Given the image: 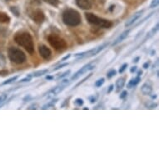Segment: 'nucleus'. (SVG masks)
<instances>
[{
    "label": "nucleus",
    "instance_id": "f257e3e1",
    "mask_svg": "<svg viewBox=\"0 0 159 159\" xmlns=\"http://www.w3.org/2000/svg\"><path fill=\"white\" fill-rule=\"evenodd\" d=\"M14 41L17 44L24 48V49L29 54L34 52V43L31 34L26 31H20L17 33L14 36Z\"/></svg>",
    "mask_w": 159,
    "mask_h": 159
},
{
    "label": "nucleus",
    "instance_id": "f03ea898",
    "mask_svg": "<svg viewBox=\"0 0 159 159\" xmlns=\"http://www.w3.org/2000/svg\"><path fill=\"white\" fill-rule=\"evenodd\" d=\"M63 21L67 26H78L82 22L81 15L75 9L67 8L63 13Z\"/></svg>",
    "mask_w": 159,
    "mask_h": 159
},
{
    "label": "nucleus",
    "instance_id": "7ed1b4c3",
    "mask_svg": "<svg viewBox=\"0 0 159 159\" xmlns=\"http://www.w3.org/2000/svg\"><path fill=\"white\" fill-rule=\"evenodd\" d=\"M85 18H86L87 21L89 22V24H93V25H96V26L102 28V29H110L113 25V24L109 20L98 17V16L92 13H85Z\"/></svg>",
    "mask_w": 159,
    "mask_h": 159
},
{
    "label": "nucleus",
    "instance_id": "20e7f679",
    "mask_svg": "<svg viewBox=\"0 0 159 159\" xmlns=\"http://www.w3.org/2000/svg\"><path fill=\"white\" fill-rule=\"evenodd\" d=\"M8 56L11 62H13L16 64H22L27 59L25 53L21 49L15 47H10L8 48Z\"/></svg>",
    "mask_w": 159,
    "mask_h": 159
},
{
    "label": "nucleus",
    "instance_id": "39448f33",
    "mask_svg": "<svg viewBox=\"0 0 159 159\" xmlns=\"http://www.w3.org/2000/svg\"><path fill=\"white\" fill-rule=\"evenodd\" d=\"M48 41L52 48H53L57 52H63L68 48V44L65 40L56 34H50L48 37Z\"/></svg>",
    "mask_w": 159,
    "mask_h": 159
},
{
    "label": "nucleus",
    "instance_id": "423d86ee",
    "mask_svg": "<svg viewBox=\"0 0 159 159\" xmlns=\"http://www.w3.org/2000/svg\"><path fill=\"white\" fill-rule=\"evenodd\" d=\"M29 16L32 20L38 24H41L45 20V14L40 8H34L29 12Z\"/></svg>",
    "mask_w": 159,
    "mask_h": 159
},
{
    "label": "nucleus",
    "instance_id": "0eeeda50",
    "mask_svg": "<svg viewBox=\"0 0 159 159\" xmlns=\"http://www.w3.org/2000/svg\"><path fill=\"white\" fill-rule=\"evenodd\" d=\"M39 52L40 56L44 58V59H48L51 57L52 52L44 44H39Z\"/></svg>",
    "mask_w": 159,
    "mask_h": 159
},
{
    "label": "nucleus",
    "instance_id": "6e6552de",
    "mask_svg": "<svg viewBox=\"0 0 159 159\" xmlns=\"http://www.w3.org/2000/svg\"><path fill=\"white\" fill-rule=\"evenodd\" d=\"M94 68H95V66L92 65L91 63H88V64H86L85 66H84L80 70H78V72L72 77V80H75V79H77V78H78V77H80L81 75H83L84 73H88L89 71L93 69Z\"/></svg>",
    "mask_w": 159,
    "mask_h": 159
},
{
    "label": "nucleus",
    "instance_id": "1a4fd4ad",
    "mask_svg": "<svg viewBox=\"0 0 159 159\" xmlns=\"http://www.w3.org/2000/svg\"><path fill=\"white\" fill-rule=\"evenodd\" d=\"M143 10L142 11H139V12H138V13H134L132 17H131L129 19H128V21L126 22L125 23V27H129L131 26L132 24H133L134 23H135L137 20H138V18H140L142 17V15H143Z\"/></svg>",
    "mask_w": 159,
    "mask_h": 159
},
{
    "label": "nucleus",
    "instance_id": "9d476101",
    "mask_svg": "<svg viewBox=\"0 0 159 159\" xmlns=\"http://www.w3.org/2000/svg\"><path fill=\"white\" fill-rule=\"evenodd\" d=\"M77 5L83 9H90L92 8V3L90 0H76Z\"/></svg>",
    "mask_w": 159,
    "mask_h": 159
},
{
    "label": "nucleus",
    "instance_id": "9b49d317",
    "mask_svg": "<svg viewBox=\"0 0 159 159\" xmlns=\"http://www.w3.org/2000/svg\"><path fill=\"white\" fill-rule=\"evenodd\" d=\"M129 33H130V30H126V31H124L122 34H120L119 36L117 37V39H116V40H115L114 42L112 43V46H115V45L118 44L119 43L123 42V40L127 38V37L128 36V34H129Z\"/></svg>",
    "mask_w": 159,
    "mask_h": 159
},
{
    "label": "nucleus",
    "instance_id": "f8f14e48",
    "mask_svg": "<svg viewBox=\"0 0 159 159\" xmlns=\"http://www.w3.org/2000/svg\"><path fill=\"white\" fill-rule=\"evenodd\" d=\"M141 92L143 95H150L152 92V87L149 84L146 83V84H143V86L141 87Z\"/></svg>",
    "mask_w": 159,
    "mask_h": 159
},
{
    "label": "nucleus",
    "instance_id": "ddd939ff",
    "mask_svg": "<svg viewBox=\"0 0 159 159\" xmlns=\"http://www.w3.org/2000/svg\"><path fill=\"white\" fill-rule=\"evenodd\" d=\"M125 84V78H119L116 82V91L119 92L121 89H123Z\"/></svg>",
    "mask_w": 159,
    "mask_h": 159
},
{
    "label": "nucleus",
    "instance_id": "4468645a",
    "mask_svg": "<svg viewBox=\"0 0 159 159\" xmlns=\"http://www.w3.org/2000/svg\"><path fill=\"white\" fill-rule=\"evenodd\" d=\"M140 81H141V78H140V77H139V76H138V77H136V78H133V79H131L130 81H129V83L128 84V89H132L133 87L136 86V85H138Z\"/></svg>",
    "mask_w": 159,
    "mask_h": 159
},
{
    "label": "nucleus",
    "instance_id": "2eb2a0df",
    "mask_svg": "<svg viewBox=\"0 0 159 159\" xmlns=\"http://www.w3.org/2000/svg\"><path fill=\"white\" fill-rule=\"evenodd\" d=\"M48 73V69H43V70H39L34 72V73L32 74H29V77H34V78H38V77H40V76H43L46 74V73Z\"/></svg>",
    "mask_w": 159,
    "mask_h": 159
},
{
    "label": "nucleus",
    "instance_id": "dca6fc26",
    "mask_svg": "<svg viewBox=\"0 0 159 159\" xmlns=\"http://www.w3.org/2000/svg\"><path fill=\"white\" fill-rule=\"evenodd\" d=\"M10 22V17L6 13L0 12V23H9Z\"/></svg>",
    "mask_w": 159,
    "mask_h": 159
},
{
    "label": "nucleus",
    "instance_id": "f3484780",
    "mask_svg": "<svg viewBox=\"0 0 159 159\" xmlns=\"http://www.w3.org/2000/svg\"><path fill=\"white\" fill-rule=\"evenodd\" d=\"M65 87H66V85H63V84H60L59 86L55 87L54 89H52V91H51V93H52V94H53V95H56V94L60 93L61 92L63 91V89H65Z\"/></svg>",
    "mask_w": 159,
    "mask_h": 159
},
{
    "label": "nucleus",
    "instance_id": "a211bd4d",
    "mask_svg": "<svg viewBox=\"0 0 159 159\" xmlns=\"http://www.w3.org/2000/svg\"><path fill=\"white\" fill-rule=\"evenodd\" d=\"M43 1H44L45 3H48L50 5L54 6V7H57L59 4V0H43Z\"/></svg>",
    "mask_w": 159,
    "mask_h": 159
},
{
    "label": "nucleus",
    "instance_id": "6ab92c4d",
    "mask_svg": "<svg viewBox=\"0 0 159 159\" xmlns=\"http://www.w3.org/2000/svg\"><path fill=\"white\" fill-rule=\"evenodd\" d=\"M11 12L16 16V17H19L20 16V12H19V9H18V7H10Z\"/></svg>",
    "mask_w": 159,
    "mask_h": 159
},
{
    "label": "nucleus",
    "instance_id": "aec40b11",
    "mask_svg": "<svg viewBox=\"0 0 159 159\" xmlns=\"http://www.w3.org/2000/svg\"><path fill=\"white\" fill-rule=\"evenodd\" d=\"M18 76H14V77H12V78H8V79H7V80H6V81H4L3 83V85H6V84H11V83H13V81H16V80H17V78H18Z\"/></svg>",
    "mask_w": 159,
    "mask_h": 159
},
{
    "label": "nucleus",
    "instance_id": "412c9836",
    "mask_svg": "<svg viewBox=\"0 0 159 159\" xmlns=\"http://www.w3.org/2000/svg\"><path fill=\"white\" fill-rule=\"evenodd\" d=\"M104 82H105V79L103 78H99L98 80H97L96 83H95V87H97V88H100V87L103 85Z\"/></svg>",
    "mask_w": 159,
    "mask_h": 159
},
{
    "label": "nucleus",
    "instance_id": "4be33fe9",
    "mask_svg": "<svg viewBox=\"0 0 159 159\" xmlns=\"http://www.w3.org/2000/svg\"><path fill=\"white\" fill-rule=\"evenodd\" d=\"M7 98H8L7 94H2V95H0V107L3 104V102H5Z\"/></svg>",
    "mask_w": 159,
    "mask_h": 159
},
{
    "label": "nucleus",
    "instance_id": "5701e85b",
    "mask_svg": "<svg viewBox=\"0 0 159 159\" xmlns=\"http://www.w3.org/2000/svg\"><path fill=\"white\" fill-rule=\"evenodd\" d=\"M116 73H117L116 70H114V69H112V70H110L109 72H107V78H112L113 76L116 75Z\"/></svg>",
    "mask_w": 159,
    "mask_h": 159
},
{
    "label": "nucleus",
    "instance_id": "b1692460",
    "mask_svg": "<svg viewBox=\"0 0 159 159\" xmlns=\"http://www.w3.org/2000/svg\"><path fill=\"white\" fill-rule=\"evenodd\" d=\"M74 103H75V105H77L78 107H81L82 105L84 104V100L82 98H77L74 101Z\"/></svg>",
    "mask_w": 159,
    "mask_h": 159
},
{
    "label": "nucleus",
    "instance_id": "393cba45",
    "mask_svg": "<svg viewBox=\"0 0 159 159\" xmlns=\"http://www.w3.org/2000/svg\"><path fill=\"white\" fill-rule=\"evenodd\" d=\"M158 3H159V0H152L151 3V5H150V8H156V7H157V5H158Z\"/></svg>",
    "mask_w": 159,
    "mask_h": 159
},
{
    "label": "nucleus",
    "instance_id": "a878e982",
    "mask_svg": "<svg viewBox=\"0 0 159 159\" xmlns=\"http://www.w3.org/2000/svg\"><path fill=\"white\" fill-rule=\"evenodd\" d=\"M29 2L33 5H39L41 3V0H29Z\"/></svg>",
    "mask_w": 159,
    "mask_h": 159
},
{
    "label": "nucleus",
    "instance_id": "bb28decb",
    "mask_svg": "<svg viewBox=\"0 0 159 159\" xmlns=\"http://www.w3.org/2000/svg\"><path fill=\"white\" fill-rule=\"evenodd\" d=\"M127 68H128V63H123V65L121 66L120 69H119V73H123Z\"/></svg>",
    "mask_w": 159,
    "mask_h": 159
},
{
    "label": "nucleus",
    "instance_id": "cd10ccee",
    "mask_svg": "<svg viewBox=\"0 0 159 159\" xmlns=\"http://www.w3.org/2000/svg\"><path fill=\"white\" fill-rule=\"evenodd\" d=\"M68 65V63H62L61 65L57 66V68H55L54 69H53V71H57L58 70V69H61V68H63V67H66V66Z\"/></svg>",
    "mask_w": 159,
    "mask_h": 159
},
{
    "label": "nucleus",
    "instance_id": "c85d7f7f",
    "mask_svg": "<svg viewBox=\"0 0 159 159\" xmlns=\"http://www.w3.org/2000/svg\"><path fill=\"white\" fill-rule=\"evenodd\" d=\"M70 72H71L70 70L66 71L65 73H63V74H62V75H59V76H58V77H57V79H60V78H64V77H65V76H68V74H69V73H70Z\"/></svg>",
    "mask_w": 159,
    "mask_h": 159
},
{
    "label": "nucleus",
    "instance_id": "c756f323",
    "mask_svg": "<svg viewBox=\"0 0 159 159\" xmlns=\"http://www.w3.org/2000/svg\"><path fill=\"white\" fill-rule=\"evenodd\" d=\"M29 81H31V77L27 76V78H23V79H21L20 81H18V82H19V83H25V82H29Z\"/></svg>",
    "mask_w": 159,
    "mask_h": 159
},
{
    "label": "nucleus",
    "instance_id": "7c9ffc66",
    "mask_svg": "<svg viewBox=\"0 0 159 159\" xmlns=\"http://www.w3.org/2000/svg\"><path fill=\"white\" fill-rule=\"evenodd\" d=\"M91 76H92V73H90V74H89V75L88 76V77H86V78H84V79H83V80H82L81 82H79V83H78V84H77V85H76V87H78V86H79V85H80V84H83V83H84V82H85V80H87V79H89V78H90Z\"/></svg>",
    "mask_w": 159,
    "mask_h": 159
},
{
    "label": "nucleus",
    "instance_id": "2f4dec72",
    "mask_svg": "<svg viewBox=\"0 0 159 159\" xmlns=\"http://www.w3.org/2000/svg\"><path fill=\"white\" fill-rule=\"evenodd\" d=\"M128 96V92L127 91H123L122 93H121L120 95V98L121 99H123V98H125L126 97Z\"/></svg>",
    "mask_w": 159,
    "mask_h": 159
},
{
    "label": "nucleus",
    "instance_id": "473e14b6",
    "mask_svg": "<svg viewBox=\"0 0 159 159\" xmlns=\"http://www.w3.org/2000/svg\"><path fill=\"white\" fill-rule=\"evenodd\" d=\"M7 74H8V72L7 70H3V71H1V72H0V75L6 76Z\"/></svg>",
    "mask_w": 159,
    "mask_h": 159
},
{
    "label": "nucleus",
    "instance_id": "72a5a7b5",
    "mask_svg": "<svg viewBox=\"0 0 159 159\" xmlns=\"http://www.w3.org/2000/svg\"><path fill=\"white\" fill-rule=\"evenodd\" d=\"M136 71H137V67H136V66H133V67H132V68H131L130 72H131V73H135Z\"/></svg>",
    "mask_w": 159,
    "mask_h": 159
},
{
    "label": "nucleus",
    "instance_id": "f704fd0d",
    "mask_svg": "<svg viewBox=\"0 0 159 159\" xmlns=\"http://www.w3.org/2000/svg\"><path fill=\"white\" fill-rule=\"evenodd\" d=\"M71 57V54L70 53H69V54H68V55H66L65 57H63V59H62V62H63V61H65V60H67V59H68V58H69V57Z\"/></svg>",
    "mask_w": 159,
    "mask_h": 159
},
{
    "label": "nucleus",
    "instance_id": "c9c22d12",
    "mask_svg": "<svg viewBox=\"0 0 159 159\" xmlns=\"http://www.w3.org/2000/svg\"><path fill=\"white\" fill-rule=\"evenodd\" d=\"M113 89H114V86H113V85H111V86L109 87L108 90H107V93H110L113 90Z\"/></svg>",
    "mask_w": 159,
    "mask_h": 159
},
{
    "label": "nucleus",
    "instance_id": "e433bc0d",
    "mask_svg": "<svg viewBox=\"0 0 159 159\" xmlns=\"http://www.w3.org/2000/svg\"><path fill=\"white\" fill-rule=\"evenodd\" d=\"M148 67H149V63H143V68H145V69H147Z\"/></svg>",
    "mask_w": 159,
    "mask_h": 159
},
{
    "label": "nucleus",
    "instance_id": "4c0bfd02",
    "mask_svg": "<svg viewBox=\"0 0 159 159\" xmlns=\"http://www.w3.org/2000/svg\"><path fill=\"white\" fill-rule=\"evenodd\" d=\"M89 99H90V102H91V103H93V102H95V101H96V98H95L94 97H93V98H89Z\"/></svg>",
    "mask_w": 159,
    "mask_h": 159
},
{
    "label": "nucleus",
    "instance_id": "58836bf2",
    "mask_svg": "<svg viewBox=\"0 0 159 159\" xmlns=\"http://www.w3.org/2000/svg\"><path fill=\"white\" fill-rule=\"evenodd\" d=\"M139 59H140V57H135L134 59H133V63H138Z\"/></svg>",
    "mask_w": 159,
    "mask_h": 159
},
{
    "label": "nucleus",
    "instance_id": "ea45409f",
    "mask_svg": "<svg viewBox=\"0 0 159 159\" xmlns=\"http://www.w3.org/2000/svg\"><path fill=\"white\" fill-rule=\"evenodd\" d=\"M30 98H31V97L29 96H29H26L24 98V102H27V100H29Z\"/></svg>",
    "mask_w": 159,
    "mask_h": 159
},
{
    "label": "nucleus",
    "instance_id": "a19ab883",
    "mask_svg": "<svg viewBox=\"0 0 159 159\" xmlns=\"http://www.w3.org/2000/svg\"><path fill=\"white\" fill-rule=\"evenodd\" d=\"M46 79H47V80H52V79H53V77H52V76H47V77H46Z\"/></svg>",
    "mask_w": 159,
    "mask_h": 159
},
{
    "label": "nucleus",
    "instance_id": "79ce46f5",
    "mask_svg": "<svg viewBox=\"0 0 159 159\" xmlns=\"http://www.w3.org/2000/svg\"><path fill=\"white\" fill-rule=\"evenodd\" d=\"M142 74H143V71H138V76H139V77H140V76L142 75Z\"/></svg>",
    "mask_w": 159,
    "mask_h": 159
},
{
    "label": "nucleus",
    "instance_id": "37998d69",
    "mask_svg": "<svg viewBox=\"0 0 159 159\" xmlns=\"http://www.w3.org/2000/svg\"><path fill=\"white\" fill-rule=\"evenodd\" d=\"M113 8H114V6L113 5H112L111 7H110V8H109L110 12H112V10H113Z\"/></svg>",
    "mask_w": 159,
    "mask_h": 159
},
{
    "label": "nucleus",
    "instance_id": "c03bdc74",
    "mask_svg": "<svg viewBox=\"0 0 159 159\" xmlns=\"http://www.w3.org/2000/svg\"><path fill=\"white\" fill-rule=\"evenodd\" d=\"M5 1H8V0H5Z\"/></svg>",
    "mask_w": 159,
    "mask_h": 159
}]
</instances>
